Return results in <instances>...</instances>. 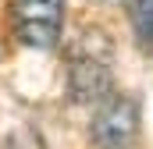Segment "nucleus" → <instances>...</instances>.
I'll return each instance as SVG.
<instances>
[{
    "instance_id": "nucleus-2",
    "label": "nucleus",
    "mask_w": 153,
    "mask_h": 149,
    "mask_svg": "<svg viewBox=\"0 0 153 149\" xmlns=\"http://www.w3.org/2000/svg\"><path fill=\"white\" fill-rule=\"evenodd\" d=\"M68 0H11V25L22 46L53 50L64 32Z\"/></svg>"
},
{
    "instance_id": "nucleus-3",
    "label": "nucleus",
    "mask_w": 153,
    "mask_h": 149,
    "mask_svg": "<svg viewBox=\"0 0 153 149\" xmlns=\"http://www.w3.org/2000/svg\"><path fill=\"white\" fill-rule=\"evenodd\" d=\"M89 131L100 149H132L139 139V100L128 92H107L93 107Z\"/></svg>"
},
{
    "instance_id": "nucleus-1",
    "label": "nucleus",
    "mask_w": 153,
    "mask_h": 149,
    "mask_svg": "<svg viewBox=\"0 0 153 149\" xmlns=\"http://www.w3.org/2000/svg\"><path fill=\"white\" fill-rule=\"evenodd\" d=\"M107 92H114V46L103 29H85L68 53V96L96 107Z\"/></svg>"
},
{
    "instance_id": "nucleus-4",
    "label": "nucleus",
    "mask_w": 153,
    "mask_h": 149,
    "mask_svg": "<svg viewBox=\"0 0 153 149\" xmlns=\"http://www.w3.org/2000/svg\"><path fill=\"white\" fill-rule=\"evenodd\" d=\"M132 29L139 43L153 50V0H132Z\"/></svg>"
}]
</instances>
